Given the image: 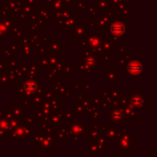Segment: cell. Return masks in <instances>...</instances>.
I'll use <instances>...</instances> for the list:
<instances>
[{
  "instance_id": "obj_1",
  "label": "cell",
  "mask_w": 157,
  "mask_h": 157,
  "mask_svg": "<svg viewBox=\"0 0 157 157\" xmlns=\"http://www.w3.org/2000/svg\"><path fill=\"white\" fill-rule=\"evenodd\" d=\"M143 71V68H142V65L139 63H136V64L134 65V63H132L129 64V72L134 74V75H138L140 72Z\"/></svg>"
},
{
  "instance_id": "obj_2",
  "label": "cell",
  "mask_w": 157,
  "mask_h": 157,
  "mask_svg": "<svg viewBox=\"0 0 157 157\" xmlns=\"http://www.w3.org/2000/svg\"><path fill=\"white\" fill-rule=\"evenodd\" d=\"M117 25H118V29L117 30H111L113 31V33H114V34L121 35L124 31V25L122 23H117Z\"/></svg>"
}]
</instances>
